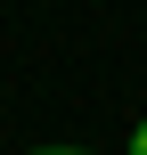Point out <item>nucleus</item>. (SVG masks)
I'll use <instances>...</instances> for the list:
<instances>
[{"instance_id": "f03ea898", "label": "nucleus", "mask_w": 147, "mask_h": 155, "mask_svg": "<svg viewBox=\"0 0 147 155\" xmlns=\"http://www.w3.org/2000/svg\"><path fill=\"white\" fill-rule=\"evenodd\" d=\"M33 155H90V147H33Z\"/></svg>"}, {"instance_id": "f257e3e1", "label": "nucleus", "mask_w": 147, "mask_h": 155, "mask_svg": "<svg viewBox=\"0 0 147 155\" xmlns=\"http://www.w3.org/2000/svg\"><path fill=\"white\" fill-rule=\"evenodd\" d=\"M131 155H147V123H139V131H131Z\"/></svg>"}]
</instances>
